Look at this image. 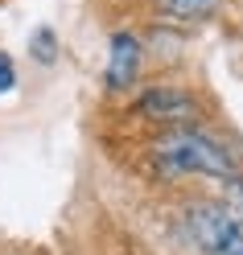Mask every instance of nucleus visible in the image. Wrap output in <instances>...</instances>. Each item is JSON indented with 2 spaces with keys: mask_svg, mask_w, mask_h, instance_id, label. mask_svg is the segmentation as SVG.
Listing matches in <instances>:
<instances>
[{
  "mask_svg": "<svg viewBox=\"0 0 243 255\" xmlns=\"http://www.w3.org/2000/svg\"><path fill=\"white\" fill-rule=\"evenodd\" d=\"M140 116H149V120H165V124H186V120L198 116V103H194L186 91L157 87V91H149V95H140Z\"/></svg>",
  "mask_w": 243,
  "mask_h": 255,
  "instance_id": "obj_3",
  "label": "nucleus"
},
{
  "mask_svg": "<svg viewBox=\"0 0 243 255\" xmlns=\"http://www.w3.org/2000/svg\"><path fill=\"white\" fill-rule=\"evenodd\" d=\"M12 83H17V70H12L8 54H0V95H4V91H12Z\"/></svg>",
  "mask_w": 243,
  "mask_h": 255,
  "instance_id": "obj_7",
  "label": "nucleus"
},
{
  "mask_svg": "<svg viewBox=\"0 0 243 255\" xmlns=\"http://www.w3.org/2000/svg\"><path fill=\"white\" fill-rule=\"evenodd\" d=\"M186 227L194 235V243L202 251H210V255H227L243 235V222L231 210H223V206H194Z\"/></svg>",
  "mask_w": 243,
  "mask_h": 255,
  "instance_id": "obj_2",
  "label": "nucleus"
},
{
  "mask_svg": "<svg viewBox=\"0 0 243 255\" xmlns=\"http://www.w3.org/2000/svg\"><path fill=\"white\" fill-rule=\"evenodd\" d=\"M161 12H169L173 21H202L219 8V0H157Z\"/></svg>",
  "mask_w": 243,
  "mask_h": 255,
  "instance_id": "obj_5",
  "label": "nucleus"
},
{
  "mask_svg": "<svg viewBox=\"0 0 243 255\" xmlns=\"http://www.w3.org/2000/svg\"><path fill=\"white\" fill-rule=\"evenodd\" d=\"M29 50H33L37 62H54V33H50V29H37L33 41H29Z\"/></svg>",
  "mask_w": 243,
  "mask_h": 255,
  "instance_id": "obj_6",
  "label": "nucleus"
},
{
  "mask_svg": "<svg viewBox=\"0 0 243 255\" xmlns=\"http://www.w3.org/2000/svg\"><path fill=\"white\" fill-rule=\"evenodd\" d=\"M157 161L165 173H206V177H231L235 161L219 140L202 132H169L157 140Z\"/></svg>",
  "mask_w": 243,
  "mask_h": 255,
  "instance_id": "obj_1",
  "label": "nucleus"
},
{
  "mask_svg": "<svg viewBox=\"0 0 243 255\" xmlns=\"http://www.w3.org/2000/svg\"><path fill=\"white\" fill-rule=\"evenodd\" d=\"M140 70V41L132 33H116L111 37V62H107V87H128Z\"/></svg>",
  "mask_w": 243,
  "mask_h": 255,
  "instance_id": "obj_4",
  "label": "nucleus"
},
{
  "mask_svg": "<svg viewBox=\"0 0 243 255\" xmlns=\"http://www.w3.org/2000/svg\"><path fill=\"white\" fill-rule=\"evenodd\" d=\"M227 255H243V235H239V243H235L231 251H227Z\"/></svg>",
  "mask_w": 243,
  "mask_h": 255,
  "instance_id": "obj_8",
  "label": "nucleus"
}]
</instances>
